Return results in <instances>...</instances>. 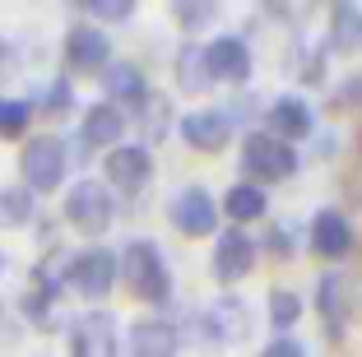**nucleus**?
I'll list each match as a JSON object with an SVG mask.
<instances>
[{
	"label": "nucleus",
	"mask_w": 362,
	"mask_h": 357,
	"mask_svg": "<svg viewBox=\"0 0 362 357\" xmlns=\"http://www.w3.org/2000/svg\"><path fill=\"white\" fill-rule=\"evenodd\" d=\"M117 279H126V288L139 297V302H149V306H168L172 302L168 260H163V251L149 242V237L130 242L126 251L117 255Z\"/></svg>",
	"instance_id": "1"
},
{
	"label": "nucleus",
	"mask_w": 362,
	"mask_h": 357,
	"mask_svg": "<svg viewBox=\"0 0 362 357\" xmlns=\"http://www.w3.org/2000/svg\"><path fill=\"white\" fill-rule=\"evenodd\" d=\"M65 168H70V148L56 135H37L28 139V148L19 153V172H23V190L28 195H47L65 181Z\"/></svg>",
	"instance_id": "2"
},
{
	"label": "nucleus",
	"mask_w": 362,
	"mask_h": 357,
	"mask_svg": "<svg viewBox=\"0 0 362 357\" xmlns=\"http://www.w3.org/2000/svg\"><path fill=\"white\" fill-rule=\"evenodd\" d=\"M242 172L246 181H284L298 172V148L284 144V139H274L269 130H251V135L242 139Z\"/></svg>",
	"instance_id": "3"
},
{
	"label": "nucleus",
	"mask_w": 362,
	"mask_h": 357,
	"mask_svg": "<svg viewBox=\"0 0 362 357\" xmlns=\"http://www.w3.org/2000/svg\"><path fill=\"white\" fill-rule=\"evenodd\" d=\"M112 213H117V200H112V190H107L103 181L84 177V181H75V186L65 190V223L75 232H84V237L107 232L112 228Z\"/></svg>",
	"instance_id": "4"
},
{
	"label": "nucleus",
	"mask_w": 362,
	"mask_h": 357,
	"mask_svg": "<svg viewBox=\"0 0 362 357\" xmlns=\"http://www.w3.org/2000/svg\"><path fill=\"white\" fill-rule=\"evenodd\" d=\"M65 279L75 283L79 297H107L112 293V283H117V251H107V246H88V251L70 255V269H65Z\"/></svg>",
	"instance_id": "5"
},
{
	"label": "nucleus",
	"mask_w": 362,
	"mask_h": 357,
	"mask_svg": "<svg viewBox=\"0 0 362 357\" xmlns=\"http://www.w3.org/2000/svg\"><path fill=\"white\" fill-rule=\"evenodd\" d=\"M149 181H153L149 144H126V139H121V144L107 153V186H117L121 195H139Z\"/></svg>",
	"instance_id": "6"
},
{
	"label": "nucleus",
	"mask_w": 362,
	"mask_h": 357,
	"mask_svg": "<svg viewBox=\"0 0 362 357\" xmlns=\"http://www.w3.org/2000/svg\"><path fill=\"white\" fill-rule=\"evenodd\" d=\"M168 213H172V228H177L181 237H209V232L218 228V204H214V195L204 186L177 190Z\"/></svg>",
	"instance_id": "7"
},
{
	"label": "nucleus",
	"mask_w": 362,
	"mask_h": 357,
	"mask_svg": "<svg viewBox=\"0 0 362 357\" xmlns=\"http://www.w3.org/2000/svg\"><path fill=\"white\" fill-rule=\"evenodd\" d=\"M65 61L79 74H103L112 65V37L98 23H75L65 33Z\"/></svg>",
	"instance_id": "8"
},
{
	"label": "nucleus",
	"mask_w": 362,
	"mask_h": 357,
	"mask_svg": "<svg viewBox=\"0 0 362 357\" xmlns=\"http://www.w3.org/2000/svg\"><path fill=\"white\" fill-rule=\"evenodd\" d=\"M200 325H204V334H209V344L233 348V344H246V339H251V311H246L242 297H218V302L200 315Z\"/></svg>",
	"instance_id": "9"
},
{
	"label": "nucleus",
	"mask_w": 362,
	"mask_h": 357,
	"mask_svg": "<svg viewBox=\"0 0 362 357\" xmlns=\"http://www.w3.org/2000/svg\"><path fill=\"white\" fill-rule=\"evenodd\" d=\"M256 269V242L246 237V228H228L214 242V279L218 283H237Z\"/></svg>",
	"instance_id": "10"
},
{
	"label": "nucleus",
	"mask_w": 362,
	"mask_h": 357,
	"mask_svg": "<svg viewBox=\"0 0 362 357\" xmlns=\"http://www.w3.org/2000/svg\"><path fill=\"white\" fill-rule=\"evenodd\" d=\"M316 311L325 315V325L339 334V329L353 320V311H358V283H353L344 269H330L325 279H320V288H316Z\"/></svg>",
	"instance_id": "11"
},
{
	"label": "nucleus",
	"mask_w": 362,
	"mask_h": 357,
	"mask_svg": "<svg viewBox=\"0 0 362 357\" xmlns=\"http://www.w3.org/2000/svg\"><path fill=\"white\" fill-rule=\"evenodd\" d=\"M181 139L200 153H214L233 139V116L228 107H200V112H186L181 116Z\"/></svg>",
	"instance_id": "12"
},
{
	"label": "nucleus",
	"mask_w": 362,
	"mask_h": 357,
	"mask_svg": "<svg viewBox=\"0 0 362 357\" xmlns=\"http://www.w3.org/2000/svg\"><path fill=\"white\" fill-rule=\"evenodd\" d=\"M204 65H209V79H218V84H246L251 79V47L223 33L204 47Z\"/></svg>",
	"instance_id": "13"
},
{
	"label": "nucleus",
	"mask_w": 362,
	"mask_h": 357,
	"mask_svg": "<svg viewBox=\"0 0 362 357\" xmlns=\"http://www.w3.org/2000/svg\"><path fill=\"white\" fill-rule=\"evenodd\" d=\"M70 353L75 357H117V320L107 311H88L70 325Z\"/></svg>",
	"instance_id": "14"
},
{
	"label": "nucleus",
	"mask_w": 362,
	"mask_h": 357,
	"mask_svg": "<svg viewBox=\"0 0 362 357\" xmlns=\"http://www.w3.org/2000/svg\"><path fill=\"white\" fill-rule=\"evenodd\" d=\"M121 135H126V112L112 103H93L79 121V144L84 148H107L112 153L121 144Z\"/></svg>",
	"instance_id": "15"
},
{
	"label": "nucleus",
	"mask_w": 362,
	"mask_h": 357,
	"mask_svg": "<svg viewBox=\"0 0 362 357\" xmlns=\"http://www.w3.org/2000/svg\"><path fill=\"white\" fill-rule=\"evenodd\" d=\"M307 242H311V251L325 255V260H344L349 246H353V223L344 218L339 209H320L307 228Z\"/></svg>",
	"instance_id": "16"
},
{
	"label": "nucleus",
	"mask_w": 362,
	"mask_h": 357,
	"mask_svg": "<svg viewBox=\"0 0 362 357\" xmlns=\"http://www.w3.org/2000/svg\"><path fill=\"white\" fill-rule=\"evenodd\" d=\"M103 88L112 107H144L149 103V79L135 61H112L103 70Z\"/></svg>",
	"instance_id": "17"
},
{
	"label": "nucleus",
	"mask_w": 362,
	"mask_h": 357,
	"mask_svg": "<svg viewBox=\"0 0 362 357\" xmlns=\"http://www.w3.org/2000/svg\"><path fill=\"white\" fill-rule=\"evenodd\" d=\"M265 121H269V135L284 139V144H293V139L311 135V107L302 103L298 93L274 98V103H269V112H265Z\"/></svg>",
	"instance_id": "18"
},
{
	"label": "nucleus",
	"mask_w": 362,
	"mask_h": 357,
	"mask_svg": "<svg viewBox=\"0 0 362 357\" xmlns=\"http://www.w3.org/2000/svg\"><path fill=\"white\" fill-rule=\"evenodd\" d=\"M181 353V334L168 320H139L130 325V357H177Z\"/></svg>",
	"instance_id": "19"
},
{
	"label": "nucleus",
	"mask_w": 362,
	"mask_h": 357,
	"mask_svg": "<svg viewBox=\"0 0 362 357\" xmlns=\"http://www.w3.org/2000/svg\"><path fill=\"white\" fill-rule=\"evenodd\" d=\"M265 209H269L265 186H256V181H237V186H228V195H223V213L237 223V228H242V223H256Z\"/></svg>",
	"instance_id": "20"
},
{
	"label": "nucleus",
	"mask_w": 362,
	"mask_h": 357,
	"mask_svg": "<svg viewBox=\"0 0 362 357\" xmlns=\"http://www.w3.org/2000/svg\"><path fill=\"white\" fill-rule=\"evenodd\" d=\"M209 79V65H204V42H181L177 52V88L181 93H204Z\"/></svg>",
	"instance_id": "21"
},
{
	"label": "nucleus",
	"mask_w": 362,
	"mask_h": 357,
	"mask_svg": "<svg viewBox=\"0 0 362 357\" xmlns=\"http://www.w3.org/2000/svg\"><path fill=\"white\" fill-rule=\"evenodd\" d=\"M362 37V10H353V5H334L330 14V47L334 52H353Z\"/></svg>",
	"instance_id": "22"
},
{
	"label": "nucleus",
	"mask_w": 362,
	"mask_h": 357,
	"mask_svg": "<svg viewBox=\"0 0 362 357\" xmlns=\"http://www.w3.org/2000/svg\"><path fill=\"white\" fill-rule=\"evenodd\" d=\"M33 223V195L23 186L0 190V228H28Z\"/></svg>",
	"instance_id": "23"
},
{
	"label": "nucleus",
	"mask_w": 362,
	"mask_h": 357,
	"mask_svg": "<svg viewBox=\"0 0 362 357\" xmlns=\"http://www.w3.org/2000/svg\"><path fill=\"white\" fill-rule=\"evenodd\" d=\"M33 121L28 98H0V139H19Z\"/></svg>",
	"instance_id": "24"
},
{
	"label": "nucleus",
	"mask_w": 362,
	"mask_h": 357,
	"mask_svg": "<svg viewBox=\"0 0 362 357\" xmlns=\"http://www.w3.org/2000/svg\"><path fill=\"white\" fill-rule=\"evenodd\" d=\"M269 320H274L279 334H288V329L302 320V297L288 293V288H274V293H269Z\"/></svg>",
	"instance_id": "25"
},
{
	"label": "nucleus",
	"mask_w": 362,
	"mask_h": 357,
	"mask_svg": "<svg viewBox=\"0 0 362 357\" xmlns=\"http://www.w3.org/2000/svg\"><path fill=\"white\" fill-rule=\"evenodd\" d=\"M88 14L103 19V23H121V19L135 14V5H130V0H88Z\"/></svg>",
	"instance_id": "26"
},
{
	"label": "nucleus",
	"mask_w": 362,
	"mask_h": 357,
	"mask_svg": "<svg viewBox=\"0 0 362 357\" xmlns=\"http://www.w3.org/2000/svg\"><path fill=\"white\" fill-rule=\"evenodd\" d=\"M260 357H307V348H302L293 334H274V339L265 344V353H260Z\"/></svg>",
	"instance_id": "27"
},
{
	"label": "nucleus",
	"mask_w": 362,
	"mask_h": 357,
	"mask_svg": "<svg viewBox=\"0 0 362 357\" xmlns=\"http://www.w3.org/2000/svg\"><path fill=\"white\" fill-rule=\"evenodd\" d=\"M177 19L186 23V28H200V23L214 19V5H177Z\"/></svg>",
	"instance_id": "28"
},
{
	"label": "nucleus",
	"mask_w": 362,
	"mask_h": 357,
	"mask_svg": "<svg viewBox=\"0 0 362 357\" xmlns=\"http://www.w3.org/2000/svg\"><path fill=\"white\" fill-rule=\"evenodd\" d=\"M269 251L288 260V255H293V232H288V228H274V232H269Z\"/></svg>",
	"instance_id": "29"
},
{
	"label": "nucleus",
	"mask_w": 362,
	"mask_h": 357,
	"mask_svg": "<svg viewBox=\"0 0 362 357\" xmlns=\"http://www.w3.org/2000/svg\"><path fill=\"white\" fill-rule=\"evenodd\" d=\"M47 103H52V112H61V107H70V84H52V93H47Z\"/></svg>",
	"instance_id": "30"
},
{
	"label": "nucleus",
	"mask_w": 362,
	"mask_h": 357,
	"mask_svg": "<svg viewBox=\"0 0 362 357\" xmlns=\"http://www.w3.org/2000/svg\"><path fill=\"white\" fill-rule=\"evenodd\" d=\"M344 98H349V103H362V74H358V79H349V84H344Z\"/></svg>",
	"instance_id": "31"
},
{
	"label": "nucleus",
	"mask_w": 362,
	"mask_h": 357,
	"mask_svg": "<svg viewBox=\"0 0 362 357\" xmlns=\"http://www.w3.org/2000/svg\"><path fill=\"white\" fill-rule=\"evenodd\" d=\"M5 74H10V47L0 42V79H5Z\"/></svg>",
	"instance_id": "32"
},
{
	"label": "nucleus",
	"mask_w": 362,
	"mask_h": 357,
	"mask_svg": "<svg viewBox=\"0 0 362 357\" xmlns=\"http://www.w3.org/2000/svg\"><path fill=\"white\" fill-rule=\"evenodd\" d=\"M0 274H5V255H0Z\"/></svg>",
	"instance_id": "33"
},
{
	"label": "nucleus",
	"mask_w": 362,
	"mask_h": 357,
	"mask_svg": "<svg viewBox=\"0 0 362 357\" xmlns=\"http://www.w3.org/2000/svg\"><path fill=\"white\" fill-rule=\"evenodd\" d=\"M358 47H362V37H358Z\"/></svg>",
	"instance_id": "34"
}]
</instances>
